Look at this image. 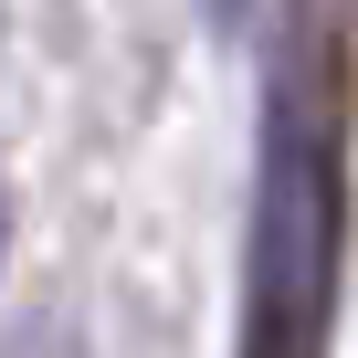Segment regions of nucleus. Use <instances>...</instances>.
Wrapping results in <instances>:
<instances>
[{"instance_id":"nucleus-1","label":"nucleus","mask_w":358,"mask_h":358,"mask_svg":"<svg viewBox=\"0 0 358 358\" xmlns=\"http://www.w3.org/2000/svg\"><path fill=\"white\" fill-rule=\"evenodd\" d=\"M201 22H211V32H243V22H253V0H201Z\"/></svg>"},{"instance_id":"nucleus-2","label":"nucleus","mask_w":358,"mask_h":358,"mask_svg":"<svg viewBox=\"0 0 358 358\" xmlns=\"http://www.w3.org/2000/svg\"><path fill=\"white\" fill-rule=\"evenodd\" d=\"M0 264H11V190H0Z\"/></svg>"}]
</instances>
